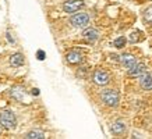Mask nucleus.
<instances>
[{
	"mask_svg": "<svg viewBox=\"0 0 152 139\" xmlns=\"http://www.w3.org/2000/svg\"><path fill=\"white\" fill-rule=\"evenodd\" d=\"M0 125L6 128V130H14L17 125V120L14 116L13 111L10 110H3L0 111Z\"/></svg>",
	"mask_w": 152,
	"mask_h": 139,
	"instance_id": "f257e3e1",
	"label": "nucleus"
},
{
	"mask_svg": "<svg viewBox=\"0 0 152 139\" xmlns=\"http://www.w3.org/2000/svg\"><path fill=\"white\" fill-rule=\"evenodd\" d=\"M101 99H102V102L105 103L106 106L116 107L117 104H119L120 96H119V92H117V90L107 89V90H103V92L101 93Z\"/></svg>",
	"mask_w": 152,
	"mask_h": 139,
	"instance_id": "f03ea898",
	"label": "nucleus"
},
{
	"mask_svg": "<svg viewBox=\"0 0 152 139\" xmlns=\"http://www.w3.org/2000/svg\"><path fill=\"white\" fill-rule=\"evenodd\" d=\"M92 81H94V83H96L99 86H105V85L109 83L110 77H109V74L106 72L105 70H96L92 75Z\"/></svg>",
	"mask_w": 152,
	"mask_h": 139,
	"instance_id": "7ed1b4c3",
	"label": "nucleus"
},
{
	"mask_svg": "<svg viewBox=\"0 0 152 139\" xmlns=\"http://www.w3.org/2000/svg\"><path fill=\"white\" fill-rule=\"evenodd\" d=\"M70 21H71V24H73L74 27L84 28V27H87L88 22H89V15L87 13H77L71 17Z\"/></svg>",
	"mask_w": 152,
	"mask_h": 139,
	"instance_id": "20e7f679",
	"label": "nucleus"
},
{
	"mask_svg": "<svg viewBox=\"0 0 152 139\" xmlns=\"http://www.w3.org/2000/svg\"><path fill=\"white\" fill-rule=\"evenodd\" d=\"M83 7H84L83 0H69V1H66L64 4H63V10L69 14L77 13V11H78L80 9H83Z\"/></svg>",
	"mask_w": 152,
	"mask_h": 139,
	"instance_id": "39448f33",
	"label": "nucleus"
},
{
	"mask_svg": "<svg viewBox=\"0 0 152 139\" xmlns=\"http://www.w3.org/2000/svg\"><path fill=\"white\" fill-rule=\"evenodd\" d=\"M140 85L144 90H152V72L145 71L141 77H140Z\"/></svg>",
	"mask_w": 152,
	"mask_h": 139,
	"instance_id": "423d86ee",
	"label": "nucleus"
},
{
	"mask_svg": "<svg viewBox=\"0 0 152 139\" xmlns=\"http://www.w3.org/2000/svg\"><path fill=\"white\" fill-rule=\"evenodd\" d=\"M120 63L124 65L127 70H130L137 64V59L133 54H130V53H124V54L120 56Z\"/></svg>",
	"mask_w": 152,
	"mask_h": 139,
	"instance_id": "0eeeda50",
	"label": "nucleus"
},
{
	"mask_svg": "<svg viewBox=\"0 0 152 139\" xmlns=\"http://www.w3.org/2000/svg\"><path fill=\"white\" fill-rule=\"evenodd\" d=\"M83 38L85 39L87 42L89 43H94V42L98 41V38H99V32H98L95 28H88L83 32Z\"/></svg>",
	"mask_w": 152,
	"mask_h": 139,
	"instance_id": "6e6552de",
	"label": "nucleus"
},
{
	"mask_svg": "<svg viewBox=\"0 0 152 139\" xmlns=\"http://www.w3.org/2000/svg\"><path fill=\"white\" fill-rule=\"evenodd\" d=\"M145 71H147L145 64H142V63H137L133 68L129 70V75H130V77H141Z\"/></svg>",
	"mask_w": 152,
	"mask_h": 139,
	"instance_id": "1a4fd4ad",
	"label": "nucleus"
},
{
	"mask_svg": "<svg viewBox=\"0 0 152 139\" xmlns=\"http://www.w3.org/2000/svg\"><path fill=\"white\" fill-rule=\"evenodd\" d=\"M66 59H67V63H70V64H78L80 61L83 60V56H81L80 51L73 50L66 56Z\"/></svg>",
	"mask_w": 152,
	"mask_h": 139,
	"instance_id": "9d476101",
	"label": "nucleus"
},
{
	"mask_svg": "<svg viewBox=\"0 0 152 139\" xmlns=\"http://www.w3.org/2000/svg\"><path fill=\"white\" fill-rule=\"evenodd\" d=\"M112 134H115V135H120V134H123L126 131V124L123 122V121H116V122H113L112 124Z\"/></svg>",
	"mask_w": 152,
	"mask_h": 139,
	"instance_id": "9b49d317",
	"label": "nucleus"
},
{
	"mask_svg": "<svg viewBox=\"0 0 152 139\" xmlns=\"http://www.w3.org/2000/svg\"><path fill=\"white\" fill-rule=\"evenodd\" d=\"M10 64L13 65V67H21L24 64V56L21 53H14L10 57Z\"/></svg>",
	"mask_w": 152,
	"mask_h": 139,
	"instance_id": "f8f14e48",
	"label": "nucleus"
},
{
	"mask_svg": "<svg viewBox=\"0 0 152 139\" xmlns=\"http://www.w3.org/2000/svg\"><path fill=\"white\" fill-rule=\"evenodd\" d=\"M25 138L27 139H43V138H46L45 136V134L42 132V131H31V132H28L27 135H25Z\"/></svg>",
	"mask_w": 152,
	"mask_h": 139,
	"instance_id": "ddd939ff",
	"label": "nucleus"
},
{
	"mask_svg": "<svg viewBox=\"0 0 152 139\" xmlns=\"http://www.w3.org/2000/svg\"><path fill=\"white\" fill-rule=\"evenodd\" d=\"M144 20H145L147 22L152 24V6L148 7V9L144 11Z\"/></svg>",
	"mask_w": 152,
	"mask_h": 139,
	"instance_id": "4468645a",
	"label": "nucleus"
},
{
	"mask_svg": "<svg viewBox=\"0 0 152 139\" xmlns=\"http://www.w3.org/2000/svg\"><path fill=\"white\" fill-rule=\"evenodd\" d=\"M126 45V38L124 36H120L117 38L115 41V47H117V49H121V47H124Z\"/></svg>",
	"mask_w": 152,
	"mask_h": 139,
	"instance_id": "2eb2a0df",
	"label": "nucleus"
},
{
	"mask_svg": "<svg viewBox=\"0 0 152 139\" xmlns=\"http://www.w3.org/2000/svg\"><path fill=\"white\" fill-rule=\"evenodd\" d=\"M37 57H38V60H45V51L43 50H38V53H37Z\"/></svg>",
	"mask_w": 152,
	"mask_h": 139,
	"instance_id": "dca6fc26",
	"label": "nucleus"
},
{
	"mask_svg": "<svg viewBox=\"0 0 152 139\" xmlns=\"http://www.w3.org/2000/svg\"><path fill=\"white\" fill-rule=\"evenodd\" d=\"M137 35H138V32H134V33H131V38H130V42H137Z\"/></svg>",
	"mask_w": 152,
	"mask_h": 139,
	"instance_id": "f3484780",
	"label": "nucleus"
},
{
	"mask_svg": "<svg viewBox=\"0 0 152 139\" xmlns=\"http://www.w3.org/2000/svg\"><path fill=\"white\" fill-rule=\"evenodd\" d=\"M32 95L34 96H38L39 95V89H32Z\"/></svg>",
	"mask_w": 152,
	"mask_h": 139,
	"instance_id": "a211bd4d",
	"label": "nucleus"
}]
</instances>
